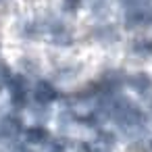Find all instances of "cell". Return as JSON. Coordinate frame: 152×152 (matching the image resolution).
Wrapping results in <instances>:
<instances>
[{
	"instance_id": "6da1fadb",
	"label": "cell",
	"mask_w": 152,
	"mask_h": 152,
	"mask_svg": "<svg viewBox=\"0 0 152 152\" xmlns=\"http://www.w3.org/2000/svg\"><path fill=\"white\" fill-rule=\"evenodd\" d=\"M21 133H25V125L21 117L17 115H2L0 117V140H17Z\"/></svg>"
},
{
	"instance_id": "7a4b0ae2",
	"label": "cell",
	"mask_w": 152,
	"mask_h": 152,
	"mask_svg": "<svg viewBox=\"0 0 152 152\" xmlns=\"http://www.w3.org/2000/svg\"><path fill=\"white\" fill-rule=\"evenodd\" d=\"M58 98V90L52 81H46V79H40L34 83L31 88V100L40 102V104H52L54 100Z\"/></svg>"
},
{
	"instance_id": "3957f363",
	"label": "cell",
	"mask_w": 152,
	"mask_h": 152,
	"mask_svg": "<svg viewBox=\"0 0 152 152\" xmlns=\"http://www.w3.org/2000/svg\"><path fill=\"white\" fill-rule=\"evenodd\" d=\"M92 36H94V40H96L98 44H102V46H113V44H117V42L121 40L119 29H117L113 23H108V21H104V23H100L98 27H94Z\"/></svg>"
},
{
	"instance_id": "277c9868",
	"label": "cell",
	"mask_w": 152,
	"mask_h": 152,
	"mask_svg": "<svg viewBox=\"0 0 152 152\" xmlns=\"http://www.w3.org/2000/svg\"><path fill=\"white\" fill-rule=\"evenodd\" d=\"M125 83H127V88H131V90H133L135 94H140V96H146V94L152 90V77H150L146 71H135V73L127 75Z\"/></svg>"
},
{
	"instance_id": "5b68a950",
	"label": "cell",
	"mask_w": 152,
	"mask_h": 152,
	"mask_svg": "<svg viewBox=\"0 0 152 152\" xmlns=\"http://www.w3.org/2000/svg\"><path fill=\"white\" fill-rule=\"evenodd\" d=\"M52 135L48 133V129L44 125H31V127H25V142L29 144H46Z\"/></svg>"
},
{
	"instance_id": "8992f818",
	"label": "cell",
	"mask_w": 152,
	"mask_h": 152,
	"mask_svg": "<svg viewBox=\"0 0 152 152\" xmlns=\"http://www.w3.org/2000/svg\"><path fill=\"white\" fill-rule=\"evenodd\" d=\"M129 50L133 56H142V58L152 56V38H135L131 42Z\"/></svg>"
},
{
	"instance_id": "52a82bcc",
	"label": "cell",
	"mask_w": 152,
	"mask_h": 152,
	"mask_svg": "<svg viewBox=\"0 0 152 152\" xmlns=\"http://www.w3.org/2000/svg\"><path fill=\"white\" fill-rule=\"evenodd\" d=\"M19 69L23 71L25 77H29V75H38L40 69H42V65H40L38 58H34V56L27 54V56H21V58H19Z\"/></svg>"
},
{
	"instance_id": "ba28073f",
	"label": "cell",
	"mask_w": 152,
	"mask_h": 152,
	"mask_svg": "<svg viewBox=\"0 0 152 152\" xmlns=\"http://www.w3.org/2000/svg\"><path fill=\"white\" fill-rule=\"evenodd\" d=\"M117 133L115 131H108V129H98L96 131V144H100V146H104V148H115V144H117Z\"/></svg>"
},
{
	"instance_id": "9c48e42d",
	"label": "cell",
	"mask_w": 152,
	"mask_h": 152,
	"mask_svg": "<svg viewBox=\"0 0 152 152\" xmlns=\"http://www.w3.org/2000/svg\"><path fill=\"white\" fill-rule=\"evenodd\" d=\"M44 152H67V140L65 137H50L44 144Z\"/></svg>"
},
{
	"instance_id": "30bf717a",
	"label": "cell",
	"mask_w": 152,
	"mask_h": 152,
	"mask_svg": "<svg viewBox=\"0 0 152 152\" xmlns=\"http://www.w3.org/2000/svg\"><path fill=\"white\" fill-rule=\"evenodd\" d=\"M83 4V0H63V11L67 13H77Z\"/></svg>"
},
{
	"instance_id": "8fae6325",
	"label": "cell",
	"mask_w": 152,
	"mask_h": 152,
	"mask_svg": "<svg viewBox=\"0 0 152 152\" xmlns=\"http://www.w3.org/2000/svg\"><path fill=\"white\" fill-rule=\"evenodd\" d=\"M148 150H150V152H152V140H150V142H148Z\"/></svg>"
}]
</instances>
